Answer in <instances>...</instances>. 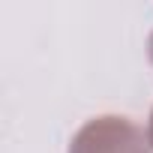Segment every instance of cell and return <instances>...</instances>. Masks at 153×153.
Returning <instances> with one entry per match:
<instances>
[{"mask_svg":"<svg viewBox=\"0 0 153 153\" xmlns=\"http://www.w3.org/2000/svg\"><path fill=\"white\" fill-rule=\"evenodd\" d=\"M69 153H153L144 129L120 114L87 120L69 141Z\"/></svg>","mask_w":153,"mask_h":153,"instance_id":"cell-1","label":"cell"},{"mask_svg":"<svg viewBox=\"0 0 153 153\" xmlns=\"http://www.w3.org/2000/svg\"><path fill=\"white\" fill-rule=\"evenodd\" d=\"M147 141H150V147H153V111H150V123H147Z\"/></svg>","mask_w":153,"mask_h":153,"instance_id":"cell-2","label":"cell"},{"mask_svg":"<svg viewBox=\"0 0 153 153\" xmlns=\"http://www.w3.org/2000/svg\"><path fill=\"white\" fill-rule=\"evenodd\" d=\"M147 54H150V63H153V33H150V39H147Z\"/></svg>","mask_w":153,"mask_h":153,"instance_id":"cell-3","label":"cell"}]
</instances>
